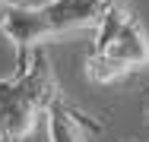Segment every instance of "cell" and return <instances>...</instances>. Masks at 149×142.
<instances>
[{
	"instance_id": "obj_3",
	"label": "cell",
	"mask_w": 149,
	"mask_h": 142,
	"mask_svg": "<svg viewBox=\"0 0 149 142\" xmlns=\"http://www.w3.org/2000/svg\"><path fill=\"white\" fill-rule=\"evenodd\" d=\"M140 70H149V35L127 3H111L95 28V48L86 57V79L95 85H114Z\"/></svg>"
},
{
	"instance_id": "obj_1",
	"label": "cell",
	"mask_w": 149,
	"mask_h": 142,
	"mask_svg": "<svg viewBox=\"0 0 149 142\" xmlns=\"http://www.w3.org/2000/svg\"><path fill=\"white\" fill-rule=\"evenodd\" d=\"M60 95L48 51L38 44L16 57V73L0 79V142H26Z\"/></svg>"
},
{
	"instance_id": "obj_2",
	"label": "cell",
	"mask_w": 149,
	"mask_h": 142,
	"mask_svg": "<svg viewBox=\"0 0 149 142\" xmlns=\"http://www.w3.org/2000/svg\"><path fill=\"white\" fill-rule=\"evenodd\" d=\"M111 3H120V0H48L38 6L6 3L0 13V32L6 35V41L16 48V57H19L67 32L98 28Z\"/></svg>"
},
{
	"instance_id": "obj_5",
	"label": "cell",
	"mask_w": 149,
	"mask_h": 142,
	"mask_svg": "<svg viewBox=\"0 0 149 142\" xmlns=\"http://www.w3.org/2000/svg\"><path fill=\"white\" fill-rule=\"evenodd\" d=\"M3 6H6V0H0V13H3Z\"/></svg>"
},
{
	"instance_id": "obj_6",
	"label": "cell",
	"mask_w": 149,
	"mask_h": 142,
	"mask_svg": "<svg viewBox=\"0 0 149 142\" xmlns=\"http://www.w3.org/2000/svg\"><path fill=\"white\" fill-rule=\"evenodd\" d=\"M146 120H149V108H146Z\"/></svg>"
},
{
	"instance_id": "obj_4",
	"label": "cell",
	"mask_w": 149,
	"mask_h": 142,
	"mask_svg": "<svg viewBox=\"0 0 149 142\" xmlns=\"http://www.w3.org/2000/svg\"><path fill=\"white\" fill-rule=\"evenodd\" d=\"M45 117H48V142H89L95 133H102V120L79 111L63 95L51 101Z\"/></svg>"
},
{
	"instance_id": "obj_7",
	"label": "cell",
	"mask_w": 149,
	"mask_h": 142,
	"mask_svg": "<svg viewBox=\"0 0 149 142\" xmlns=\"http://www.w3.org/2000/svg\"><path fill=\"white\" fill-rule=\"evenodd\" d=\"M120 3H127V0H120Z\"/></svg>"
}]
</instances>
